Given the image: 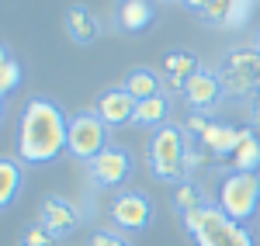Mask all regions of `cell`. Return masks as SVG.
<instances>
[{
  "label": "cell",
  "mask_w": 260,
  "mask_h": 246,
  "mask_svg": "<svg viewBox=\"0 0 260 246\" xmlns=\"http://www.w3.org/2000/svg\"><path fill=\"white\" fill-rule=\"evenodd\" d=\"M70 149V118L49 97H31L18 122V156L24 163H52Z\"/></svg>",
  "instance_id": "1"
},
{
  "label": "cell",
  "mask_w": 260,
  "mask_h": 246,
  "mask_svg": "<svg viewBox=\"0 0 260 246\" xmlns=\"http://www.w3.org/2000/svg\"><path fill=\"white\" fill-rule=\"evenodd\" d=\"M187 139H184V132H180L177 125H163L156 128L153 135H149V149H146V156H149V170H153V177L163 181V184H187Z\"/></svg>",
  "instance_id": "2"
},
{
  "label": "cell",
  "mask_w": 260,
  "mask_h": 246,
  "mask_svg": "<svg viewBox=\"0 0 260 246\" xmlns=\"http://www.w3.org/2000/svg\"><path fill=\"white\" fill-rule=\"evenodd\" d=\"M184 229L198 246H253V236L233 222L219 205H201L184 212Z\"/></svg>",
  "instance_id": "3"
},
{
  "label": "cell",
  "mask_w": 260,
  "mask_h": 246,
  "mask_svg": "<svg viewBox=\"0 0 260 246\" xmlns=\"http://www.w3.org/2000/svg\"><path fill=\"white\" fill-rule=\"evenodd\" d=\"M219 208L233 222H246L260 212V177L257 173H229L219 187Z\"/></svg>",
  "instance_id": "4"
},
{
  "label": "cell",
  "mask_w": 260,
  "mask_h": 246,
  "mask_svg": "<svg viewBox=\"0 0 260 246\" xmlns=\"http://www.w3.org/2000/svg\"><path fill=\"white\" fill-rule=\"evenodd\" d=\"M108 149V125L98 118V111H77L70 115V153L90 163Z\"/></svg>",
  "instance_id": "5"
},
{
  "label": "cell",
  "mask_w": 260,
  "mask_h": 246,
  "mask_svg": "<svg viewBox=\"0 0 260 246\" xmlns=\"http://www.w3.org/2000/svg\"><path fill=\"white\" fill-rule=\"evenodd\" d=\"M108 215L125 232H142V229H149V222H153V201L142 191H121L118 198L111 201Z\"/></svg>",
  "instance_id": "6"
},
{
  "label": "cell",
  "mask_w": 260,
  "mask_h": 246,
  "mask_svg": "<svg viewBox=\"0 0 260 246\" xmlns=\"http://www.w3.org/2000/svg\"><path fill=\"white\" fill-rule=\"evenodd\" d=\"M87 173H90V181L98 187H121L128 181V173H132V156L125 149H118V146H108L98 160L87 163Z\"/></svg>",
  "instance_id": "7"
},
{
  "label": "cell",
  "mask_w": 260,
  "mask_h": 246,
  "mask_svg": "<svg viewBox=\"0 0 260 246\" xmlns=\"http://www.w3.org/2000/svg\"><path fill=\"white\" fill-rule=\"evenodd\" d=\"M39 226L49 229L56 239H62V236H70L73 229L80 226V212L70 205L66 198H59V194H49V198L42 201V208H39Z\"/></svg>",
  "instance_id": "8"
},
{
  "label": "cell",
  "mask_w": 260,
  "mask_h": 246,
  "mask_svg": "<svg viewBox=\"0 0 260 246\" xmlns=\"http://www.w3.org/2000/svg\"><path fill=\"white\" fill-rule=\"evenodd\" d=\"M98 118L108 128H118V125H125V122H132L136 118V97L125 90V87H111V90H104L98 97Z\"/></svg>",
  "instance_id": "9"
},
{
  "label": "cell",
  "mask_w": 260,
  "mask_h": 246,
  "mask_svg": "<svg viewBox=\"0 0 260 246\" xmlns=\"http://www.w3.org/2000/svg\"><path fill=\"white\" fill-rule=\"evenodd\" d=\"M184 101L191 104V108H198V111H212L222 97V83H219V73H212V69H198L191 80L184 83Z\"/></svg>",
  "instance_id": "10"
},
{
  "label": "cell",
  "mask_w": 260,
  "mask_h": 246,
  "mask_svg": "<svg viewBox=\"0 0 260 246\" xmlns=\"http://www.w3.org/2000/svg\"><path fill=\"white\" fill-rule=\"evenodd\" d=\"M62 21H66V35L77 42V45H90V42H98L101 24H98V18H94L87 7H70Z\"/></svg>",
  "instance_id": "11"
},
{
  "label": "cell",
  "mask_w": 260,
  "mask_h": 246,
  "mask_svg": "<svg viewBox=\"0 0 260 246\" xmlns=\"http://www.w3.org/2000/svg\"><path fill=\"white\" fill-rule=\"evenodd\" d=\"M163 69H167V77H170V87L184 90V83H187L201 69V62H198V56H194V52L174 49V52H167V56H163Z\"/></svg>",
  "instance_id": "12"
},
{
  "label": "cell",
  "mask_w": 260,
  "mask_h": 246,
  "mask_svg": "<svg viewBox=\"0 0 260 246\" xmlns=\"http://www.w3.org/2000/svg\"><path fill=\"white\" fill-rule=\"evenodd\" d=\"M243 132L246 128H233V125H208L205 128V135H201V146L208 149V153H219V156H225V153H236L243 143Z\"/></svg>",
  "instance_id": "13"
},
{
  "label": "cell",
  "mask_w": 260,
  "mask_h": 246,
  "mask_svg": "<svg viewBox=\"0 0 260 246\" xmlns=\"http://www.w3.org/2000/svg\"><path fill=\"white\" fill-rule=\"evenodd\" d=\"M153 14H156L153 4H146V0H125V4H118V28L121 31H142V28L153 24Z\"/></svg>",
  "instance_id": "14"
},
{
  "label": "cell",
  "mask_w": 260,
  "mask_h": 246,
  "mask_svg": "<svg viewBox=\"0 0 260 246\" xmlns=\"http://www.w3.org/2000/svg\"><path fill=\"white\" fill-rule=\"evenodd\" d=\"M21 181H24V173H21L18 160L4 156L0 160V208L14 205V198H18V191H21Z\"/></svg>",
  "instance_id": "15"
},
{
  "label": "cell",
  "mask_w": 260,
  "mask_h": 246,
  "mask_svg": "<svg viewBox=\"0 0 260 246\" xmlns=\"http://www.w3.org/2000/svg\"><path fill=\"white\" fill-rule=\"evenodd\" d=\"M167 115H170V104H167V97H149V101H139L136 104V118L132 122L136 125H142V128H163L167 125Z\"/></svg>",
  "instance_id": "16"
},
{
  "label": "cell",
  "mask_w": 260,
  "mask_h": 246,
  "mask_svg": "<svg viewBox=\"0 0 260 246\" xmlns=\"http://www.w3.org/2000/svg\"><path fill=\"white\" fill-rule=\"evenodd\" d=\"M132 97H136V104L139 101H149V97H160V77L153 73V69H132L128 77H125V83H121Z\"/></svg>",
  "instance_id": "17"
},
{
  "label": "cell",
  "mask_w": 260,
  "mask_h": 246,
  "mask_svg": "<svg viewBox=\"0 0 260 246\" xmlns=\"http://www.w3.org/2000/svg\"><path fill=\"white\" fill-rule=\"evenodd\" d=\"M233 170H236V173H260V143H257V135H253L250 128L243 132L240 149L233 153Z\"/></svg>",
  "instance_id": "18"
},
{
  "label": "cell",
  "mask_w": 260,
  "mask_h": 246,
  "mask_svg": "<svg viewBox=\"0 0 260 246\" xmlns=\"http://www.w3.org/2000/svg\"><path fill=\"white\" fill-rule=\"evenodd\" d=\"M24 80V73H21V62L14 59V52H11V45H4L0 49V94H4V101L18 90V83Z\"/></svg>",
  "instance_id": "19"
},
{
  "label": "cell",
  "mask_w": 260,
  "mask_h": 246,
  "mask_svg": "<svg viewBox=\"0 0 260 246\" xmlns=\"http://www.w3.org/2000/svg\"><path fill=\"white\" fill-rule=\"evenodd\" d=\"M219 83H222V94H233V97L257 94V90H253V80H250V73H243V69H236V66H222V69H219Z\"/></svg>",
  "instance_id": "20"
},
{
  "label": "cell",
  "mask_w": 260,
  "mask_h": 246,
  "mask_svg": "<svg viewBox=\"0 0 260 246\" xmlns=\"http://www.w3.org/2000/svg\"><path fill=\"white\" fill-rule=\"evenodd\" d=\"M225 66H236L243 73H250V80H253V90L260 94V56L253 49H233L229 56H225Z\"/></svg>",
  "instance_id": "21"
},
{
  "label": "cell",
  "mask_w": 260,
  "mask_h": 246,
  "mask_svg": "<svg viewBox=\"0 0 260 246\" xmlns=\"http://www.w3.org/2000/svg\"><path fill=\"white\" fill-rule=\"evenodd\" d=\"M233 0H208V4H187V11H194L198 18H205L208 24H225Z\"/></svg>",
  "instance_id": "22"
},
{
  "label": "cell",
  "mask_w": 260,
  "mask_h": 246,
  "mask_svg": "<svg viewBox=\"0 0 260 246\" xmlns=\"http://www.w3.org/2000/svg\"><path fill=\"white\" fill-rule=\"evenodd\" d=\"M174 201H177L180 215H184V212H194V208H201V205H208V201H205V194H201L191 181H187V184H180L177 191H174Z\"/></svg>",
  "instance_id": "23"
},
{
  "label": "cell",
  "mask_w": 260,
  "mask_h": 246,
  "mask_svg": "<svg viewBox=\"0 0 260 246\" xmlns=\"http://www.w3.org/2000/svg\"><path fill=\"white\" fill-rule=\"evenodd\" d=\"M250 11H253V4H250V0H233L229 18H225V24H222V28H240V24H246Z\"/></svg>",
  "instance_id": "24"
},
{
  "label": "cell",
  "mask_w": 260,
  "mask_h": 246,
  "mask_svg": "<svg viewBox=\"0 0 260 246\" xmlns=\"http://www.w3.org/2000/svg\"><path fill=\"white\" fill-rule=\"evenodd\" d=\"M52 243H56V236H52L49 229H42V226L28 229L24 239H21V246H52Z\"/></svg>",
  "instance_id": "25"
},
{
  "label": "cell",
  "mask_w": 260,
  "mask_h": 246,
  "mask_svg": "<svg viewBox=\"0 0 260 246\" xmlns=\"http://www.w3.org/2000/svg\"><path fill=\"white\" fill-rule=\"evenodd\" d=\"M90 246H132L121 232H94L90 236Z\"/></svg>",
  "instance_id": "26"
},
{
  "label": "cell",
  "mask_w": 260,
  "mask_h": 246,
  "mask_svg": "<svg viewBox=\"0 0 260 246\" xmlns=\"http://www.w3.org/2000/svg\"><path fill=\"white\" fill-rule=\"evenodd\" d=\"M250 115H253V122L260 125V94H253V97H250Z\"/></svg>",
  "instance_id": "27"
},
{
  "label": "cell",
  "mask_w": 260,
  "mask_h": 246,
  "mask_svg": "<svg viewBox=\"0 0 260 246\" xmlns=\"http://www.w3.org/2000/svg\"><path fill=\"white\" fill-rule=\"evenodd\" d=\"M250 49H253V52L260 56V28H257V35H253V45H250Z\"/></svg>",
  "instance_id": "28"
},
{
  "label": "cell",
  "mask_w": 260,
  "mask_h": 246,
  "mask_svg": "<svg viewBox=\"0 0 260 246\" xmlns=\"http://www.w3.org/2000/svg\"><path fill=\"white\" fill-rule=\"evenodd\" d=\"M257 177H260V173H257Z\"/></svg>",
  "instance_id": "29"
}]
</instances>
